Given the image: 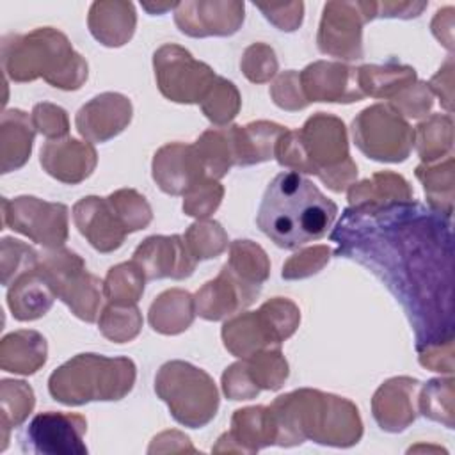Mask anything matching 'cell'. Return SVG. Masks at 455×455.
<instances>
[{"mask_svg": "<svg viewBox=\"0 0 455 455\" xmlns=\"http://www.w3.org/2000/svg\"><path fill=\"white\" fill-rule=\"evenodd\" d=\"M450 217L412 199L363 204L347 210L332 233L336 254L366 265L402 302L419 352L451 343Z\"/></svg>", "mask_w": 455, "mask_h": 455, "instance_id": "cell-1", "label": "cell"}, {"mask_svg": "<svg viewBox=\"0 0 455 455\" xmlns=\"http://www.w3.org/2000/svg\"><path fill=\"white\" fill-rule=\"evenodd\" d=\"M338 206L300 172H279L267 187L256 224L281 249H299L323 238Z\"/></svg>", "mask_w": 455, "mask_h": 455, "instance_id": "cell-2", "label": "cell"}, {"mask_svg": "<svg viewBox=\"0 0 455 455\" xmlns=\"http://www.w3.org/2000/svg\"><path fill=\"white\" fill-rule=\"evenodd\" d=\"M274 155L283 167L316 174L334 192L348 187L357 174L348 156L345 124L323 112L309 117L300 132H286Z\"/></svg>", "mask_w": 455, "mask_h": 455, "instance_id": "cell-3", "label": "cell"}, {"mask_svg": "<svg viewBox=\"0 0 455 455\" xmlns=\"http://www.w3.org/2000/svg\"><path fill=\"white\" fill-rule=\"evenodd\" d=\"M11 46L4 41V69L16 82L43 76L53 87L78 89L87 78V64L71 48L64 34L37 28L28 36H14Z\"/></svg>", "mask_w": 455, "mask_h": 455, "instance_id": "cell-4", "label": "cell"}, {"mask_svg": "<svg viewBox=\"0 0 455 455\" xmlns=\"http://www.w3.org/2000/svg\"><path fill=\"white\" fill-rule=\"evenodd\" d=\"M135 382V364L126 357L78 354L57 368L48 380L53 400L82 405L92 400H121Z\"/></svg>", "mask_w": 455, "mask_h": 455, "instance_id": "cell-5", "label": "cell"}, {"mask_svg": "<svg viewBox=\"0 0 455 455\" xmlns=\"http://www.w3.org/2000/svg\"><path fill=\"white\" fill-rule=\"evenodd\" d=\"M155 391L169 405L172 418L190 428L204 427L219 407L215 382L190 363H165L156 373Z\"/></svg>", "mask_w": 455, "mask_h": 455, "instance_id": "cell-6", "label": "cell"}, {"mask_svg": "<svg viewBox=\"0 0 455 455\" xmlns=\"http://www.w3.org/2000/svg\"><path fill=\"white\" fill-rule=\"evenodd\" d=\"M247 316L252 329H249L245 315H238L222 327L226 348L233 355L245 359L272 345L279 347L293 334L300 320L299 309L281 297L265 302L258 313H247Z\"/></svg>", "mask_w": 455, "mask_h": 455, "instance_id": "cell-7", "label": "cell"}, {"mask_svg": "<svg viewBox=\"0 0 455 455\" xmlns=\"http://www.w3.org/2000/svg\"><path fill=\"white\" fill-rule=\"evenodd\" d=\"M357 148L379 162H403L414 144L412 128L386 105L364 108L352 123Z\"/></svg>", "mask_w": 455, "mask_h": 455, "instance_id": "cell-8", "label": "cell"}, {"mask_svg": "<svg viewBox=\"0 0 455 455\" xmlns=\"http://www.w3.org/2000/svg\"><path fill=\"white\" fill-rule=\"evenodd\" d=\"M57 299L66 302L73 315L85 322H96L100 315L101 283L85 270L82 258L71 251L44 254L39 263Z\"/></svg>", "mask_w": 455, "mask_h": 455, "instance_id": "cell-9", "label": "cell"}, {"mask_svg": "<svg viewBox=\"0 0 455 455\" xmlns=\"http://www.w3.org/2000/svg\"><path fill=\"white\" fill-rule=\"evenodd\" d=\"M153 66L160 92L178 103H201L217 78L208 64L176 44L155 52Z\"/></svg>", "mask_w": 455, "mask_h": 455, "instance_id": "cell-10", "label": "cell"}, {"mask_svg": "<svg viewBox=\"0 0 455 455\" xmlns=\"http://www.w3.org/2000/svg\"><path fill=\"white\" fill-rule=\"evenodd\" d=\"M87 421L80 414L46 411L36 414L21 434V450L43 455H85Z\"/></svg>", "mask_w": 455, "mask_h": 455, "instance_id": "cell-11", "label": "cell"}, {"mask_svg": "<svg viewBox=\"0 0 455 455\" xmlns=\"http://www.w3.org/2000/svg\"><path fill=\"white\" fill-rule=\"evenodd\" d=\"M4 224L27 235L44 247H60L68 238V208L62 203H46L32 196L2 201Z\"/></svg>", "mask_w": 455, "mask_h": 455, "instance_id": "cell-12", "label": "cell"}, {"mask_svg": "<svg viewBox=\"0 0 455 455\" xmlns=\"http://www.w3.org/2000/svg\"><path fill=\"white\" fill-rule=\"evenodd\" d=\"M73 219L78 231L100 252L119 249L126 233H130L110 196L80 199L73 208Z\"/></svg>", "mask_w": 455, "mask_h": 455, "instance_id": "cell-13", "label": "cell"}, {"mask_svg": "<svg viewBox=\"0 0 455 455\" xmlns=\"http://www.w3.org/2000/svg\"><path fill=\"white\" fill-rule=\"evenodd\" d=\"M148 279H183L196 268V258L180 235L149 236L133 252L132 259Z\"/></svg>", "mask_w": 455, "mask_h": 455, "instance_id": "cell-14", "label": "cell"}, {"mask_svg": "<svg viewBox=\"0 0 455 455\" xmlns=\"http://www.w3.org/2000/svg\"><path fill=\"white\" fill-rule=\"evenodd\" d=\"M206 176L196 146L167 144L155 153L153 180L165 194H187Z\"/></svg>", "mask_w": 455, "mask_h": 455, "instance_id": "cell-15", "label": "cell"}, {"mask_svg": "<svg viewBox=\"0 0 455 455\" xmlns=\"http://www.w3.org/2000/svg\"><path fill=\"white\" fill-rule=\"evenodd\" d=\"M132 119V103L117 92H103L76 114V130L92 142H105L121 133Z\"/></svg>", "mask_w": 455, "mask_h": 455, "instance_id": "cell-16", "label": "cell"}, {"mask_svg": "<svg viewBox=\"0 0 455 455\" xmlns=\"http://www.w3.org/2000/svg\"><path fill=\"white\" fill-rule=\"evenodd\" d=\"M258 293L259 288L247 284L224 265L219 277L206 283L197 291L194 299V307L197 315L206 320H220L249 306L258 297Z\"/></svg>", "mask_w": 455, "mask_h": 455, "instance_id": "cell-17", "label": "cell"}, {"mask_svg": "<svg viewBox=\"0 0 455 455\" xmlns=\"http://www.w3.org/2000/svg\"><path fill=\"white\" fill-rule=\"evenodd\" d=\"M299 78L304 82L302 91L306 92V101H359L364 92L359 85H350L357 82V69L347 68L334 62H315L309 64ZM359 84V82H357Z\"/></svg>", "mask_w": 455, "mask_h": 455, "instance_id": "cell-18", "label": "cell"}, {"mask_svg": "<svg viewBox=\"0 0 455 455\" xmlns=\"http://www.w3.org/2000/svg\"><path fill=\"white\" fill-rule=\"evenodd\" d=\"M44 171L64 183H80L96 167V151L91 144L76 139L48 140L41 149Z\"/></svg>", "mask_w": 455, "mask_h": 455, "instance_id": "cell-19", "label": "cell"}, {"mask_svg": "<svg viewBox=\"0 0 455 455\" xmlns=\"http://www.w3.org/2000/svg\"><path fill=\"white\" fill-rule=\"evenodd\" d=\"M414 379H391L379 387L373 396V416L382 430L402 432L416 418L411 398L418 389Z\"/></svg>", "mask_w": 455, "mask_h": 455, "instance_id": "cell-20", "label": "cell"}, {"mask_svg": "<svg viewBox=\"0 0 455 455\" xmlns=\"http://www.w3.org/2000/svg\"><path fill=\"white\" fill-rule=\"evenodd\" d=\"M55 293L39 263L18 275L7 293V304L16 320H36L52 307Z\"/></svg>", "mask_w": 455, "mask_h": 455, "instance_id": "cell-21", "label": "cell"}, {"mask_svg": "<svg viewBox=\"0 0 455 455\" xmlns=\"http://www.w3.org/2000/svg\"><path fill=\"white\" fill-rule=\"evenodd\" d=\"M286 126L258 121L245 126H231L229 139L233 148V160L236 165H252L270 160L275 153L279 139L286 133Z\"/></svg>", "mask_w": 455, "mask_h": 455, "instance_id": "cell-22", "label": "cell"}, {"mask_svg": "<svg viewBox=\"0 0 455 455\" xmlns=\"http://www.w3.org/2000/svg\"><path fill=\"white\" fill-rule=\"evenodd\" d=\"M238 443V451H258L263 446L275 444L277 427L270 407H247L235 412L231 430L222 435Z\"/></svg>", "mask_w": 455, "mask_h": 455, "instance_id": "cell-23", "label": "cell"}, {"mask_svg": "<svg viewBox=\"0 0 455 455\" xmlns=\"http://www.w3.org/2000/svg\"><path fill=\"white\" fill-rule=\"evenodd\" d=\"M194 299L188 291H164L149 307V323L162 334H178L185 331L194 318Z\"/></svg>", "mask_w": 455, "mask_h": 455, "instance_id": "cell-24", "label": "cell"}, {"mask_svg": "<svg viewBox=\"0 0 455 455\" xmlns=\"http://www.w3.org/2000/svg\"><path fill=\"white\" fill-rule=\"evenodd\" d=\"M16 355L2 364L5 371L30 375L46 361V341L36 331H18L2 339V357Z\"/></svg>", "mask_w": 455, "mask_h": 455, "instance_id": "cell-25", "label": "cell"}, {"mask_svg": "<svg viewBox=\"0 0 455 455\" xmlns=\"http://www.w3.org/2000/svg\"><path fill=\"white\" fill-rule=\"evenodd\" d=\"M194 146L203 162L206 176L212 180L222 178L229 171V167L235 164L229 128L208 130L201 135V139Z\"/></svg>", "mask_w": 455, "mask_h": 455, "instance_id": "cell-26", "label": "cell"}, {"mask_svg": "<svg viewBox=\"0 0 455 455\" xmlns=\"http://www.w3.org/2000/svg\"><path fill=\"white\" fill-rule=\"evenodd\" d=\"M144 291V274L133 263H121L112 267L103 284V295L117 306H132Z\"/></svg>", "mask_w": 455, "mask_h": 455, "instance_id": "cell-27", "label": "cell"}, {"mask_svg": "<svg viewBox=\"0 0 455 455\" xmlns=\"http://www.w3.org/2000/svg\"><path fill=\"white\" fill-rule=\"evenodd\" d=\"M201 107H203L204 116L212 123L222 126V124L229 123L238 112V107H240L238 91L231 82L217 76L213 85L210 87L208 94L201 101Z\"/></svg>", "mask_w": 455, "mask_h": 455, "instance_id": "cell-28", "label": "cell"}, {"mask_svg": "<svg viewBox=\"0 0 455 455\" xmlns=\"http://www.w3.org/2000/svg\"><path fill=\"white\" fill-rule=\"evenodd\" d=\"M100 329L108 339L116 343L130 341L132 338L137 336L140 329L139 309L133 304L132 306L110 304L100 320Z\"/></svg>", "mask_w": 455, "mask_h": 455, "instance_id": "cell-29", "label": "cell"}, {"mask_svg": "<svg viewBox=\"0 0 455 455\" xmlns=\"http://www.w3.org/2000/svg\"><path fill=\"white\" fill-rule=\"evenodd\" d=\"M188 249L194 254L196 259H208L220 254L226 245L228 238L220 228L219 222L208 220V222H196L187 231Z\"/></svg>", "mask_w": 455, "mask_h": 455, "instance_id": "cell-30", "label": "cell"}, {"mask_svg": "<svg viewBox=\"0 0 455 455\" xmlns=\"http://www.w3.org/2000/svg\"><path fill=\"white\" fill-rule=\"evenodd\" d=\"M446 117L448 116H434L430 121L418 126V153L423 162H432L451 149V140H443V137H451V121L443 126Z\"/></svg>", "mask_w": 455, "mask_h": 455, "instance_id": "cell-31", "label": "cell"}, {"mask_svg": "<svg viewBox=\"0 0 455 455\" xmlns=\"http://www.w3.org/2000/svg\"><path fill=\"white\" fill-rule=\"evenodd\" d=\"M114 204L117 206L128 231H137V229H144L149 222H151V208L146 201L144 196L137 194L135 190H117L114 194H110Z\"/></svg>", "mask_w": 455, "mask_h": 455, "instance_id": "cell-32", "label": "cell"}, {"mask_svg": "<svg viewBox=\"0 0 455 455\" xmlns=\"http://www.w3.org/2000/svg\"><path fill=\"white\" fill-rule=\"evenodd\" d=\"M185 203H183V210L187 215L192 217H199L204 219L210 213H213L217 210V206L220 204L222 199V187L212 180V178H204L203 181H199L194 188H190L185 194Z\"/></svg>", "mask_w": 455, "mask_h": 455, "instance_id": "cell-33", "label": "cell"}, {"mask_svg": "<svg viewBox=\"0 0 455 455\" xmlns=\"http://www.w3.org/2000/svg\"><path fill=\"white\" fill-rule=\"evenodd\" d=\"M242 69L251 82H267L277 69L274 50L265 44H252L245 50Z\"/></svg>", "mask_w": 455, "mask_h": 455, "instance_id": "cell-34", "label": "cell"}, {"mask_svg": "<svg viewBox=\"0 0 455 455\" xmlns=\"http://www.w3.org/2000/svg\"><path fill=\"white\" fill-rule=\"evenodd\" d=\"M119 25L121 28H124L126 32L133 34V27H135V12H133V5L132 4H124L123 11L121 12H116L114 18L112 16H107L101 2H96L92 4L91 7V16H89V27H91V32L92 36L98 39V41H103L107 32H108V27L110 25Z\"/></svg>", "mask_w": 455, "mask_h": 455, "instance_id": "cell-35", "label": "cell"}, {"mask_svg": "<svg viewBox=\"0 0 455 455\" xmlns=\"http://www.w3.org/2000/svg\"><path fill=\"white\" fill-rule=\"evenodd\" d=\"M32 123L37 132H41L44 137H62L68 133V116L60 107L50 105V103H39L34 107L32 112Z\"/></svg>", "mask_w": 455, "mask_h": 455, "instance_id": "cell-36", "label": "cell"}, {"mask_svg": "<svg viewBox=\"0 0 455 455\" xmlns=\"http://www.w3.org/2000/svg\"><path fill=\"white\" fill-rule=\"evenodd\" d=\"M323 247H315V249H307L300 254H297L295 258H291L284 268H283V277L284 279H297V277H306L309 274H315L322 268V265L329 259V258H316V254L322 251Z\"/></svg>", "mask_w": 455, "mask_h": 455, "instance_id": "cell-37", "label": "cell"}]
</instances>
